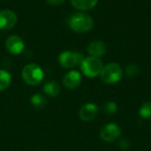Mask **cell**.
<instances>
[{"instance_id":"cell-10","label":"cell","mask_w":151,"mask_h":151,"mask_svg":"<svg viewBox=\"0 0 151 151\" xmlns=\"http://www.w3.org/2000/svg\"><path fill=\"white\" fill-rule=\"evenodd\" d=\"M107 51V46L104 42L101 40H95L92 41L88 46V53L90 57L94 58H101L103 57Z\"/></svg>"},{"instance_id":"cell-16","label":"cell","mask_w":151,"mask_h":151,"mask_svg":"<svg viewBox=\"0 0 151 151\" xmlns=\"http://www.w3.org/2000/svg\"><path fill=\"white\" fill-rule=\"evenodd\" d=\"M139 114L142 118L150 119H151V101L145 102L139 110Z\"/></svg>"},{"instance_id":"cell-17","label":"cell","mask_w":151,"mask_h":151,"mask_svg":"<svg viewBox=\"0 0 151 151\" xmlns=\"http://www.w3.org/2000/svg\"><path fill=\"white\" fill-rule=\"evenodd\" d=\"M103 109H104V111L105 114L111 115V114H114L118 111V105L115 102L107 101L106 103H104Z\"/></svg>"},{"instance_id":"cell-3","label":"cell","mask_w":151,"mask_h":151,"mask_svg":"<svg viewBox=\"0 0 151 151\" xmlns=\"http://www.w3.org/2000/svg\"><path fill=\"white\" fill-rule=\"evenodd\" d=\"M21 75L23 81L30 86H35L40 84L44 76L42 69L36 64L27 65L23 68Z\"/></svg>"},{"instance_id":"cell-15","label":"cell","mask_w":151,"mask_h":151,"mask_svg":"<svg viewBox=\"0 0 151 151\" xmlns=\"http://www.w3.org/2000/svg\"><path fill=\"white\" fill-rule=\"evenodd\" d=\"M30 101H31L32 105L35 109H37V110L43 109L45 107L46 104H47V101H46L45 97L42 96L40 94H35V95H33L32 97H31V99H30Z\"/></svg>"},{"instance_id":"cell-9","label":"cell","mask_w":151,"mask_h":151,"mask_svg":"<svg viewBox=\"0 0 151 151\" xmlns=\"http://www.w3.org/2000/svg\"><path fill=\"white\" fill-rule=\"evenodd\" d=\"M82 78L78 71H70L63 78V84L67 89H75L81 83Z\"/></svg>"},{"instance_id":"cell-1","label":"cell","mask_w":151,"mask_h":151,"mask_svg":"<svg viewBox=\"0 0 151 151\" xmlns=\"http://www.w3.org/2000/svg\"><path fill=\"white\" fill-rule=\"evenodd\" d=\"M70 28L80 34L90 31L94 27V21L90 15L85 12H76L70 16L68 19Z\"/></svg>"},{"instance_id":"cell-18","label":"cell","mask_w":151,"mask_h":151,"mask_svg":"<svg viewBox=\"0 0 151 151\" xmlns=\"http://www.w3.org/2000/svg\"><path fill=\"white\" fill-rule=\"evenodd\" d=\"M139 72H140L139 66L135 64H130L125 69L126 75L128 78H134V77L137 76L139 74Z\"/></svg>"},{"instance_id":"cell-12","label":"cell","mask_w":151,"mask_h":151,"mask_svg":"<svg viewBox=\"0 0 151 151\" xmlns=\"http://www.w3.org/2000/svg\"><path fill=\"white\" fill-rule=\"evenodd\" d=\"M73 6L81 11L93 9L98 3V0H71Z\"/></svg>"},{"instance_id":"cell-4","label":"cell","mask_w":151,"mask_h":151,"mask_svg":"<svg viewBox=\"0 0 151 151\" xmlns=\"http://www.w3.org/2000/svg\"><path fill=\"white\" fill-rule=\"evenodd\" d=\"M104 65L100 58L88 57L82 60L81 63V69L82 73L88 78H95L100 75Z\"/></svg>"},{"instance_id":"cell-14","label":"cell","mask_w":151,"mask_h":151,"mask_svg":"<svg viewBox=\"0 0 151 151\" xmlns=\"http://www.w3.org/2000/svg\"><path fill=\"white\" fill-rule=\"evenodd\" d=\"M12 81L11 74L3 69H0V91H3L9 88Z\"/></svg>"},{"instance_id":"cell-8","label":"cell","mask_w":151,"mask_h":151,"mask_svg":"<svg viewBox=\"0 0 151 151\" xmlns=\"http://www.w3.org/2000/svg\"><path fill=\"white\" fill-rule=\"evenodd\" d=\"M25 44L23 40L18 35H11L5 41V49L13 55L20 54L24 50Z\"/></svg>"},{"instance_id":"cell-20","label":"cell","mask_w":151,"mask_h":151,"mask_svg":"<svg viewBox=\"0 0 151 151\" xmlns=\"http://www.w3.org/2000/svg\"><path fill=\"white\" fill-rule=\"evenodd\" d=\"M47 4H49L50 5H52V6H58V5H60L62 4L63 3L65 2V0H46Z\"/></svg>"},{"instance_id":"cell-13","label":"cell","mask_w":151,"mask_h":151,"mask_svg":"<svg viewBox=\"0 0 151 151\" xmlns=\"http://www.w3.org/2000/svg\"><path fill=\"white\" fill-rule=\"evenodd\" d=\"M43 91L46 95H48L51 97H56L59 95L60 87H59L58 83H57L56 81H48L44 84Z\"/></svg>"},{"instance_id":"cell-2","label":"cell","mask_w":151,"mask_h":151,"mask_svg":"<svg viewBox=\"0 0 151 151\" xmlns=\"http://www.w3.org/2000/svg\"><path fill=\"white\" fill-rule=\"evenodd\" d=\"M123 76V70L119 64L110 63L103 67L100 78L105 84H115L119 82Z\"/></svg>"},{"instance_id":"cell-11","label":"cell","mask_w":151,"mask_h":151,"mask_svg":"<svg viewBox=\"0 0 151 151\" xmlns=\"http://www.w3.org/2000/svg\"><path fill=\"white\" fill-rule=\"evenodd\" d=\"M98 113V107L95 104H86L83 105L80 111H79V116L81 120L83 121H91L93 120Z\"/></svg>"},{"instance_id":"cell-6","label":"cell","mask_w":151,"mask_h":151,"mask_svg":"<svg viewBox=\"0 0 151 151\" xmlns=\"http://www.w3.org/2000/svg\"><path fill=\"white\" fill-rule=\"evenodd\" d=\"M100 138L106 142H113L121 135L120 127L114 123H110L104 126L100 130Z\"/></svg>"},{"instance_id":"cell-5","label":"cell","mask_w":151,"mask_h":151,"mask_svg":"<svg viewBox=\"0 0 151 151\" xmlns=\"http://www.w3.org/2000/svg\"><path fill=\"white\" fill-rule=\"evenodd\" d=\"M84 57L81 53L76 51H64L58 57V62L64 68L69 69L81 64Z\"/></svg>"},{"instance_id":"cell-7","label":"cell","mask_w":151,"mask_h":151,"mask_svg":"<svg viewBox=\"0 0 151 151\" xmlns=\"http://www.w3.org/2000/svg\"><path fill=\"white\" fill-rule=\"evenodd\" d=\"M18 18L14 12L11 10L0 11V30L12 29L17 23Z\"/></svg>"},{"instance_id":"cell-19","label":"cell","mask_w":151,"mask_h":151,"mask_svg":"<svg viewBox=\"0 0 151 151\" xmlns=\"http://www.w3.org/2000/svg\"><path fill=\"white\" fill-rule=\"evenodd\" d=\"M119 145L120 149H122V150H127V149L130 148L131 142H129L128 139H127V138H122V139L119 141Z\"/></svg>"}]
</instances>
